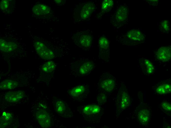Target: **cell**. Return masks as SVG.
I'll return each instance as SVG.
<instances>
[{"instance_id":"obj_6","label":"cell","mask_w":171,"mask_h":128,"mask_svg":"<svg viewBox=\"0 0 171 128\" xmlns=\"http://www.w3.org/2000/svg\"><path fill=\"white\" fill-rule=\"evenodd\" d=\"M73 40L75 44L81 48L88 50L93 45L92 35L86 32H79L73 36Z\"/></svg>"},{"instance_id":"obj_29","label":"cell","mask_w":171,"mask_h":128,"mask_svg":"<svg viewBox=\"0 0 171 128\" xmlns=\"http://www.w3.org/2000/svg\"><path fill=\"white\" fill-rule=\"evenodd\" d=\"M55 1L57 3H59L61 2V0H55Z\"/></svg>"},{"instance_id":"obj_1","label":"cell","mask_w":171,"mask_h":128,"mask_svg":"<svg viewBox=\"0 0 171 128\" xmlns=\"http://www.w3.org/2000/svg\"><path fill=\"white\" fill-rule=\"evenodd\" d=\"M95 62L94 59L87 58L76 59L69 64L71 74L75 77L87 75L95 68Z\"/></svg>"},{"instance_id":"obj_9","label":"cell","mask_w":171,"mask_h":128,"mask_svg":"<svg viewBox=\"0 0 171 128\" xmlns=\"http://www.w3.org/2000/svg\"><path fill=\"white\" fill-rule=\"evenodd\" d=\"M54 106L56 112L61 117L67 118H73V113L71 108L62 100L57 99Z\"/></svg>"},{"instance_id":"obj_27","label":"cell","mask_w":171,"mask_h":128,"mask_svg":"<svg viewBox=\"0 0 171 128\" xmlns=\"http://www.w3.org/2000/svg\"><path fill=\"white\" fill-rule=\"evenodd\" d=\"M161 26L163 30L168 31L169 29L168 21L165 20L162 21L161 23Z\"/></svg>"},{"instance_id":"obj_14","label":"cell","mask_w":171,"mask_h":128,"mask_svg":"<svg viewBox=\"0 0 171 128\" xmlns=\"http://www.w3.org/2000/svg\"><path fill=\"white\" fill-rule=\"evenodd\" d=\"M139 63L141 67L145 74L149 75L153 73L154 70V66L148 60L141 59L139 60Z\"/></svg>"},{"instance_id":"obj_16","label":"cell","mask_w":171,"mask_h":128,"mask_svg":"<svg viewBox=\"0 0 171 128\" xmlns=\"http://www.w3.org/2000/svg\"><path fill=\"white\" fill-rule=\"evenodd\" d=\"M95 6L92 2L85 3L83 6L80 13L81 16L83 19H86L89 16L94 10Z\"/></svg>"},{"instance_id":"obj_20","label":"cell","mask_w":171,"mask_h":128,"mask_svg":"<svg viewBox=\"0 0 171 128\" xmlns=\"http://www.w3.org/2000/svg\"><path fill=\"white\" fill-rule=\"evenodd\" d=\"M127 36L129 39L134 41L142 42L144 37L142 33L137 30L133 29L129 31L127 33Z\"/></svg>"},{"instance_id":"obj_21","label":"cell","mask_w":171,"mask_h":128,"mask_svg":"<svg viewBox=\"0 0 171 128\" xmlns=\"http://www.w3.org/2000/svg\"><path fill=\"white\" fill-rule=\"evenodd\" d=\"M56 67V64L54 62L49 61L45 62L43 64L42 69L44 73L49 74L54 71Z\"/></svg>"},{"instance_id":"obj_24","label":"cell","mask_w":171,"mask_h":128,"mask_svg":"<svg viewBox=\"0 0 171 128\" xmlns=\"http://www.w3.org/2000/svg\"><path fill=\"white\" fill-rule=\"evenodd\" d=\"M113 1L111 0H105L102 3V10L104 11H108L113 6Z\"/></svg>"},{"instance_id":"obj_4","label":"cell","mask_w":171,"mask_h":128,"mask_svg":"<svg viewBox=\"0 0 171 128\" xmlns=\"http://www.w3.org/2000/svg\"><path fill=\"white\" fill-rule=\"evenodd\" d=\"M90 90V85L88 83H79L68 89L69 96L75 100L82 101L86 98Z\"/></svg>"},{"instance_id":"obj_12","label":"cell","mask_w":171,"mask_h":128,"mask_svg":"<svg viewBox=\"0 0 171 128\" xmlns=\"http://www.w3.org/2000/svg\"><path fill=\"white\" fill-rule=\"evenodd\" d=\"M25 96V93L22 91L8 92L5 95V100L8 102H16L23 98Z\"/></svg>"},{"instance_id":"obj_19","label":"cell","mask_w":171,"mask_h":128,"mask_svg":"<svg viewBox=\"0 0 171 128\" xmlns=\"http://www.w3.org/2000/svg\"><path fill=\"white\" fill-rule=\"evenodd\" d=\"M150 116L149 111L146 109H143L139 112L137 115L138 119L142 125H145L148 123Z\"/></svg>"},{"instance_id":"obj_8","label":"cell","mask_w":171,"mask_h":128,"mask_svg":"<svg viewBox=\"0 0 171 128\" xmlns=\"http://www.w3.org/2000/svg\"><path fill=\"white\" fill-rule=\"evenodd\" d=\"M99 59L103 63L109 62V42L104 36L100 37L99 39Z\"/></svg>"},{"instance_id":"obj_10","label":"cell","mask_w":171,"mask_h":128,"mask_svg":"<svg viewBox=\"0 0 171 128\" xmlns=\"http://www.w3.org/2000/svg\"><path fill=\"white\" fill-rule=\"evenodd\" d=\"M36 117L41 127L47 128L51 126L52 120L50 115L47 111L44 109H41L36 112Z\"/></svg>"},{"instance_id":"obj_5","label":"cell","mask_w":171,"mask_h":128,"mask_svg":"<svg viewBox=\"0 0 171 128\" xmlns=\"http://www.w3.org/2000/svg\"><path fill=\"white\" fill-rule=\"evenodd\" d=\"M115 105L116 107V112L119 114L130 105V98L125 85H122L118 93Z\"/></svg>"},{"instance_id":"obj_17","label":"cell","mask_w":171,"mask_h":128,"mask_svg":"<svg viewBox=\"0 0 171 128\" xmlns=\"http://www.w3.org/2000/svg\"><path fill=\"white\" fill-rule=\"evenodd\" d=\"M19 83L17 81L10 79H6L2 81L0 84V89L11 90L17 87Z\"/></svg>"},{"instance_id":"obj_23","label":"cell","mask_w":171,"mask_h":128,"mask_svg":"<svg viewBox=\"0 0 171 128\" xmlns=\"http://www.w3.org/2000/svg\"><path fill=\"white\" fill-rule=\"evenodd\" d=\"M107 96L105 93L98 92L96 97L97 104L101 106L104 104L107 101Z\"/></svg>"},{"instance_id":"obj_2","label":"cell","mask_w":171,"mask_h":128,"mask_svg":"<svg viewBox=\"0 0 171 128\" xmlns=\"http://www.w3.org/2000/svg\"><path fill=\"white\" fill-rule=\"evenodd\" d=\"M77 111L85 121L90 123H99L104 113L102 106L96 103L80 106Z\"/></svg>"},{"instance_id":"obj_11","label":"cell","mask_w":171,"mask_h":128,"mask_svg":"<svg viewBox=\"0 0 171 128\" xmlns=\"http://www.w3.org/2000/svg\"><path fill=\"white\" fill-rule=\"evenodd\" d=\"M171 47H161L157 50L156 56L157 58L162 62H166L171 58Z\"/></svg>"},{"instance_id":"obj_22","label":"cell","mask_w":171,"mask_h":128,"mask_svg":"<svg viewBox=\"0 0 171 128\" xmlns=\"http://www.w3.org/2000/svg\"><path fill=\"white\" fill-rule=\"evenodd\" d=\"M12 116L9 113L6 114L4 112L0 118V126L1 128H4L10 123L12 121Z\"/></svg>"},{"instance_id":"obj_15","label":"cell","mask_w":171,"mask_h":128,"mask_svg":"<svg viewBox=\"0 0 171 128\" xmlns=\"http://www.w3.org/2000/svg\"><path fill=\"white\" fill-rule=\"evenodd\" d=\"M128 7L125 6H122L118 8L116 12L115 19L119 22H123L128 18Z\"/></svg>"},{"instance_id":"obj_25","label":"cell","mask_w":171,"mask_h":128,"mask_svg":"<svg viewBox=\"0 0 171 128\" xmlns=\"http://www.w3.org/2000/svg\"><path fill=\"white\" fill-rule=\"evenodd\" d=\"M157 93L160 95H164L167 94L165 87L162 82L157 86L156 88Z\"/></svg>"},{"instance_id":"obj_3","label":"cell","mask_w":171,"mask_h":128,"mask_svg":"<svg viewBox=\"0 0 171 128\" xmlns=\"http://www.w3.org/2000/svg\"><path fill=\"white\" fill-rule=\"evenodd\" d=\"M115 78L111 73L105 72L100 77L96 85L98 92L105 93L109 95L115 90L116 86Z\"/></svg>"},{"instance_id":"obj_28","label":"cell","mask_w":171,"mask_h":128,"mask_svg":"<svg viewBox=\"0 0 171 128\" xmlns=\"http://www.w3.org/2000/svg\"><path fill=\"white\" fill-rule=\"evenodd\" d=\"M9 2L8 0H2L0 3V8L2 10H4L8 8L9 6Z\"/></svg>"},{"instance_id":"obj_26","label":"cell","mask_w":171,"mask_h":128,"mask_svg":"<svg viewBox=\"0 0 171 128\" xmlns=\"http://www.w3.org/2000/svg\"><path fill=\"white\" fill-rule=\"evenodd\" d=\"M162 108L167 111H171V104L167 102H163L161 103Z\"/></svg>"},{"instance_id":"obj_13","label":"cell","mask_w":171,"mask_h":128,"mask_svg":"<svg viewBox=\"0 0 171 128\" xmlns=\"http://www.w3.org/2000/svg\"><path fill=\"white\" fill-rule=\"evenodd\" d=\"M50 11V8L47 5L43 4H39L33 7L32 12L36 16H43L48 14Z\"/></svg>"},{"instance_id":"obj_7","label":"cell","mask_w":171,"mask_h":128,"mask_svg":"<svg viewBox=\"0 0 171 128\" xmlns=\"http://www.w3.org/2000/svg\"><path fill=\"white\" fill-rule=\"evenodd\" d=\"M34 45L37 53L42 59L50 60L57 57L53 51L49 49L44 43L37 41L34 42Z\"/></svg>"},{"instance_id":"obj_18","label":"cell","mask_w":171,"mask_h":128,"mask_svg":"<svg viewBox=\"0 0 171 128\" xmlns=\"http://www.w3.org/2000/svg\"><path fill=\"white\" fill-rule=\"evenodd\" d=\"M16 48V45L14 43L0 39V49L1 51L10 52L14 50Z\"/></svg>"}]
</instances>
